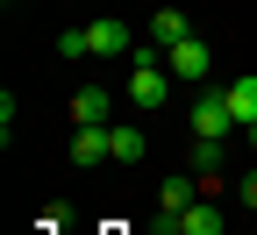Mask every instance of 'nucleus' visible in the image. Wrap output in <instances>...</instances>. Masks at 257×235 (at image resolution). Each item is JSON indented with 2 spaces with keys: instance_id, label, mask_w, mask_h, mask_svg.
<instances>
[{
  "instance_id": "nucleus-1",
  "label": "nucleus",
  "mask_w": 257,
  "mask_h": 235,
  "mask_svg": "<svg viewBox=\"0 0 257 235\" xmlns=\"http://www.w3.org/2000/svg\"><path fill=\"white\" fill-rule=\"evenodd\" d=\"M128 100H136L143 114H157V107H172V72H165V50H128Z\"/></svg>"
},
{
  "instance_id": "nucleus-2",
  "label": "nucleus",
  "mask_w": 257,
  "mask_h": 235,
  "mask_svg": "<svg viewBox=\"0 0 257 235\" xmlns=\"http://www.w3.org/2000/svg\"><path fill=\"white\" fill-rule=\"evenodd\" d=\"M186 128H193V136H207V143H229V136H236V114H229V100H221V86H200V93H193Z\"/></svg>"
},
{
  "instance_id": "nucleus-3",
  "label": "nucleus",
  "mask_w": 257,
  "mask_h": 235,
  "mask_svg": "<svg viewBox=\"0 0 257 235\" xmlns=\"http://www.w3.org/2000/svg\"><path fill=\"white\" fill-rule=\"evenodd\" d=\"M165 72H172L179 86H207V79H214V50H207L200 36H186V43L165 50Z\"/></svg>"
},
{
  "instance_id": "nucleus-4",
  "label": "nucleus",
  "mask_w": 257,
  "mask_h": 235,
  "mask_svg": "<svg viewBox=\"0 0 257 235\" xmlns=\"http://www.w3.org/2000/svg\"><path fill=\"white\" fill-rule=\"evenodd\" d=\"M72 164H79V171H100V164H114L107 121H100V128H79V136H72Z\"/></svg>"
},
{
  "instance_id": "nucleus-5",
  "label": "nucleus",
  "mask_w": 257,
  "mask_h": 235,
  "mask_svg": "<svg viewBox=\"0 0 257 235\" xmlns=\"http://www.w3.org/2000/svg\"><path fill=\"white\" fill-rule=\"evenodd\" d=\"M86 43H93V57H128V50H136V43H128V22H114V15L86 22Z\"/></svg>"
},
{
  "instance_id": "nucleus-6",
  "label": "nucleus",
  "mask_w": 257,
  "mask_h": 235,
  "mask_svg": "<svg viewBox=\"0 0 257 235\" xmlns=\"http://www.w3.org/2000/svg\"><path fill=\"white\" fill-rule=\"evenodd\" d=\"M221 100H229V114H236V128H257V72L229 79V86H221Z\"/></svg>"
},
{
  "instance_id": "nucleus-7",
  "label": "nucleus",
  "mask_w": 257,
  "mask_h": 235,
  "mask_svg": "<svg viewBox=\"0 0 257 235\" xmlns=\"http://www.w3.org/2000/svg\"><path fill=\"white\" fill-rule=\"evenodd\" d=\"M193 36V22L179 15V8H157L150 15V50H172V43H186Z\"/></svg>"
},
{
  "instance_id": "nucleus-8",
  "label": "nucleus",
  "mask_w": 257,
  "mask_h": 235,
  "mask_svg": "<svg viewBox=\"0 0 257 235\" xmlns=\"http://www.w3.org/2000/svg\"><path fill=\"white\" fill-rule=\"evenodd\" d=\"M107 107H114V100H107L100 86H79V93H72V128H100Z\"/></svg>"
},
{
  "instance_id": "nucleus-9",
  "label": "nucleus",
  "mask_w": 257,
  "mask_h": 235,
  "mask_svg": "<svg viewBox=\"0 0 257 235\" xmlns=\"http://www.w3.org/2000/svg\"><path fill=\"white\" fill-rule=\"evenodd\" d=\"M186 207H193V185H186V178H165V185H157V214H165V228H179Z\"/></svg>"
},
{
  "instance_id": "nucleus-10",
  "label": "nucleus",
  "mask_w": 257,
  "mask_h": 235,
  "mask_svg": "<svg viewBox=\"0 0 257 235\" xmlns=\"http://www.w3.org/2000/svg\"><path fill=\"white\" fill-rule=\"evenodd\" d=\"M107 143H114V164H143V128H107Z\"/></svg>"
},
{
  "instance_id": "nucleus-11",
  "label": "nucleus",
  "mask_w": 257,
  "mask_h": 235,
  "mask_svg": "<svg viewBox=\"0 0 257 235\" xmlns=\"http://www.w3.org/2000/svg\"><path fill=\"white\" fill-rule=\"evenodd\" d=\"M229 164V143H207V136H193V171H221Z\"/></svg>"
},
{
  "instance_id": "nucleus-12",
  "label": "nucleus",
  "mask_w": 257,
  "mask_h": 235,
  "mask_svg": "<svg viewBox=\"0 0 257 235\" xmlns=\"http://www.w3.org/2000/svg\"><path fill=\"white\" fill-rule=\"evenodd\" d=\"M57 57H93V43H86V29H64V36H57Z\"/></svg>"
},
{
  "instance_id": "nucleus-13",
  "label": "nucleus",
  "mask_w": 257,
  "mask_h": 235,
  "mask_svg": "<svg viewBox=\"0 0 257 235\" xmlns=\"http://www.w3.org/2000/svg\"><path fill=\"white\" fill-rule=\"evenodd\" d=\"M236 192H243V207L257 214V171H243V185H236Z\"/></svg>"
},
{
  "instance_id": "nucleus-14",
  "label": "nucleus",
  "mask_w": 257,
  "mask_h": 235,
  "mask_svg": "<svg viewBox=\"0 0 257 235\" xmlns=\"http://www.w3.org/2000/svg\"><path fill=\"white\" fill-rule=\"evenodd\" d=\"M243 136H250V150H257V128H243Z\"/></svg>"
},
{
  "instance_id": "nucleus-15",
  "label": "nucleus",
  "mask_w": 257,
  "mask_h": 235,
  "mask_svg": "<svg viewBox=\"0 0 257 235\" xmlns=\"http://www.w3.org/2000/svg\"><path fill=\"white\" fill-rule=\"evenodd\" d=\"M36 235H43V228H36Z\"/></svg>"
}]
</instances>
